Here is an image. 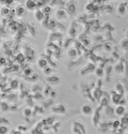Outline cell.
<instances>
[{"label":"cell","instance_id":"4","mask_svg":"<svg viewBox=\"0 0 128 134\" xmlns=\"http://www.w3.org/2000/svg\"><path fill=\"white\" fill-rule=\"evenodd\" d=\"M44 17H45V15H44V13L40 9H36L34 11V18L37 21L40 22V21L44 19Z\"/></svg>","mask_w":128,"mask_h":134},{"label":"cell","instance_id":"5","mask_svg":"<svg viewBox=\"0 0 128 134\" xmlns=\"http://www.w3.org/2000/svg\"><path fill=\"white\" fill-rule=\"evenodd\" d=\"M15 12H16V15H17L18 17H22L25 14V12H26V8H25V6H23L22 5H19L16 7Z\"/></svg>","mask_w":128,"mask_h":134},{"label":"cell","instance_id":"13","mask_svg":"<svg viewBox=\"0 0 128 134\" xmlns=\"http://www.w3.org/2000/svg\"><path fill=\"white\" fill-rule=\"evenodd\" d=\"M99 74H100V76H103V74H104V71H103V69H97V75L98 76Z\"/></svg>","mask_w":128,"mask_h":134},{"label":"cell","instance_id":"15","mask_svg":"<svg viewBox=\"0 0 128 134\" xmlns=\"http://www.w3.org/2000/svg\"><path fill=\"white\" fill-rule=\"evenodd\" d=\"M102 1H106V0H102Z\"/></svg>","mask_w":128,"mask_h":134},{"label":"cell","instance_id":"9","mask_svg":"<svg viewBox=\"0 0 128 134\" xmlns=\"http://www.w3.org/2000/svg\"><path fill=\"white\" fill-rule=\"evenodd\" d=\"M82 110H83V113L86 114V115H89V114L91 113V108H90L89 105H84V106L83 107V109H82Z\"/></svg>","mask_w":128,"mask_h":134},{"label":"cell","instance_id":"8","mask_svg":"<svg viewBox=\"0 0 128 134\" xmlns=\"http://www.w3.org/2000/svg\"><path fill=\"white\" fill-rule=\"evenodd\" d=\"M115 112H116V114L118 116H122L124 113H125V108H124L123 106H118L117 107L116 110H115Z\"/></svg>","mask_w":128,"mask_h":134},{"label":"cell","instance_id":"3","mask_svg":"<svg viewBox=\"0 0 128 134\" xmlns=\"http://www.w3.org/2000/svg\"><path fill=\"white\" fill-rule=\"evenodd\" d=\"M56 18L60 20H64L67 19V12L65 9H59L56 12Z\"/></svg>","mask_w":128,"mask_h":134},{"label":"cell","instance_id":"12","mask_svg":"<svg viewBox=\"0 0 128 134\" xmlns=\"http://www.w3.org/2000/svg\"><path fill=\"white\" fill-rule=\"evenodd\" d=\"M89 8H94V4H90V3H89L88 5H85V10L89 11Z\"/></svg>","mask_w":128,"mask_h":134},{"label":"cell","instance_id":"6","mask_svg":"<svg viewBox=\"0 0 128 134\" xmlns=\"http://www.w3.org/2000/svg\"><path fill=\"white\" fill-rule=\"evenodd\" d=\"M67 8H68V11H69L70 13H75L76 11V7L74 2H69L67 5Z\"/></svg>","mask_w":128,"mask_h":134},{"label":"cell","instance_id":"2","mask_svg":"<svg viewBox=\"0 0 128 134\" xmlns=\"http://www.w3.org/2000/svg\"><path fill=\"white\" fill-rule=\"evenodd\" d=\"M127 12V5H126V2H123V3H120L118 5V8H117V12H118L119 15L121 16H125Z\"/></svg>","mask_w":128,"mask_h":134},{"label":"cell","instance_id":"7","mask_svg":"<svg viewBox=\"0 0 128 134\" xmlns=\"http://www.w3.org/2000/svg\"><path fill=\"white\" fill-rule=\"evenodd\" d=\"M37 65H38V67L40 68V69H44V68L47 67V60H44V59L40 58L38 60V61H37Z\"/></svg>","mask_w":128,"mask_h":134},{"label":"cell","instance_id":"10","mask_svg":"<svg viewBox=\"0 0 128 134\" xmlns=\"http://www.w3.org/2000/svg\"><path fill=\"white\" fill-rule=\"evenodd\" d=\"M42 12L44 13V15H45V13H47L48 14L49 12H51V7L48 6V5H46V6H44V8L42 9Z\"/></svg>","mask_w":128,"mask_h":134},{"label":"cell","instance_id":"1","mask_svg":"<svg viewBox=\"0 0 128 134\" xmlns=\"http://www.w3.org/2000/svg\"><path fill=\"white\" fill-rule=\"evenodd\" d=\"M25 8L28 11L33 12L37 9V3L33 0H26L25 2Z\"/></svg>","mask_w":128,"mask_h":134},{"label":"cell","instance_id":"14","mask_svg":"<svg viewBox=\"0 0 128 134\" xmlns=\"http://www.w3.org/2000/svg\"><path fill=\"white\" fill-rule=\"evenodd\" d=\"M33 1H34V2H36V3H37V2H38V1H40V0H33Z\"/></svg>","mask_w":128,"mask_h":134},{"label":"cell","instance_id":"11","mask_svg":"<svg viewBox=\"0 0 128 134\" xmlns=\"http://www.w3.org/2000/svg\"><path fill=\"white\" fill-rule=\"evenodd\" d=\"M7 131V129L6 127H5V126H2V127H0V134H5Z\"/></svg>","mask_w":128,"mask_h":134}]
</instances>
